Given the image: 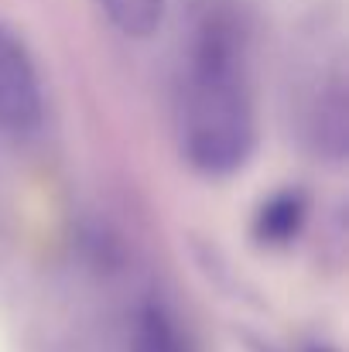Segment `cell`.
Segmentation results:
<instances>
[{
    "mask_svg": "<svg viewBox=\"0 0 349 352\" xmlns=\"http://www.w3.org/2000/svg\"><path fill=\"white\" fill-rule=\"evenodd\" d=\"M182 157L209 178L240 171L257 147V113L233 17L209 10L192 38L178 103Z\"/></svg>",
    "mask_w": 349,
    "mask_h": 352,
    "instance_id": "cell-1",
    "label": "cell"
},
{
    "mask_svg": "<svg viewBox=\"0 0 349 352\" xmlns=\"http://www.w3.org/2000/svg\"><path fill=\"white\" fill-rule=\"evenodd\" d=\"M45 117V89L28 45L0 24V126L10 133H31Z\"/></svg>",
    "mask_w": 349,
    "mask_h": 352,
    "instance_id": "cell-2",
    "label": "cell"
},
{
    "mask_svg": "<svg viewBox=\"0 0 349 352\" xmlns=\"http://www.w3.org/2000/svg\"><path fill=\"white\" fill-rule=\"evenodd\" d=\"M305 223H308V195L302 188H281L271 199H264L260 209L253 212V239L260 246L281 250L305 233Z\"/></svg>",
    "mask_w": 349,
    "mask_h": 352,
    "instance_id": "cell-3",
    "label": "cell"
},
{
    "mask_svg": "<svg viewBox=\"0 0 349 352\" xmlns=\"http://www.w3.org/2000/svg\"><path fill=\"white\" fill-rule=\"evenodd\" d=\"M107 21L127 38H151L168 10V0H96Z\"/></svg>",
    "mask_w": 349,
    "mask_h": 352,
    "instance_id": "cell-4",
    "label": "cell"
},
{
    "mask_svg": "<svg viewBox=\"0 0 349 352\" xmlns=\"http://www.w3.org/2000/svg\"><path fill=\"white\" fill-rule=\"evenodd\" d=\"M130 352H185L175 318L161 305H144L134 318Z\"/></svg>",
    "mask_w": 349,
    "mask_h": 352,
    "instance_id": "cell-5",
    "label": "cell"
},
{
    "mask_svg": "<svg viewBox=\"0 0 349 352\" xmlns=\"http://www.w3.org/2000/svg\"><path fill=\"white\" fill-rule=\"evenodd\" d=\"M346 93L336 86L322 96L319 103V120H315V137H319V147L329 151L332 157H343L346 154Z\"/></svg>",
    "mask_w": 349,
    "mask_h": 352,
    "instance_id": "cell-6",
    "label": "cell"
},
{
    "mask_svg": "<svg viewBox=\"0 0 349 352\" xmlns=\"http://www.w3.org/2000/svg\"><path fill=\"white\" fill-rule=\"evenodd\" d=\"M308 352H336V349H332V346H312Z\"/></svg>",
    "mask_w": 349,
    "mask_h": 352,
    "instance_id": "cell-7",
    "label": "cell"
}]
</instances>
